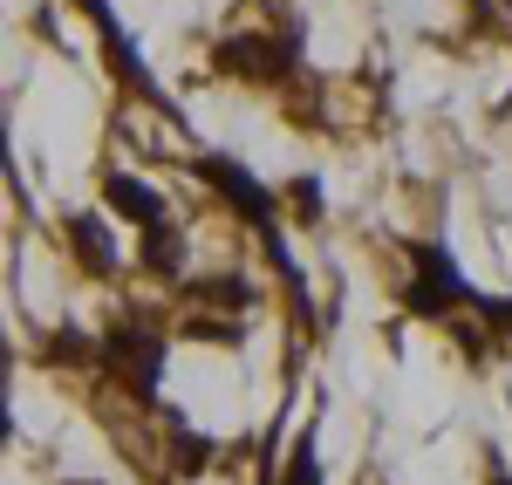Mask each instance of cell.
<instances>
[{"label": "cell", "mask_w": 512, "mask_h": 485, "mask_svg": "<svg viewBox=\"0 0 512 485\" xmlns=\"http://www.w3.org/2000/svg\"><path fill=\"white\" fill-rule=\"evenodd\" d=\"M410 260H417V287H410V308H417V315H437V308H451V301H472V287L458 281V267H451L444 246H417Z\"/></svg>", "instance_id": "1"}, {"label": "cell", "mask_w": 512, "mask_h": 485, "mask_svg": "<svg viewBox=\"0 0 512 485\" xmlns=\"http://www.w3.org/2000/svg\"><path fill=\"white\" fill-rule=\"evenodd\" d=\"M233 76H253V82H280L287 69H294V48H280V41H267V35H239V41H226V55H219Z\"/></svg>", "instance_id": "2"}, {"label": "cell", "mask_w": 512, "mask_h": 485, "mask_svg": "<svg viewBox=\"0 0 512 485\" xmlns=\"http://www.w3.org/2000/svg\"><path fill=\"white\" fill-rule=\"evenodd\" d=\"M158 356H164V342H158V335H137L130 322H123L117 335H110V363H117L123 376H130V383L144 390V397H151V376H158Z\"/></svg>", "instance_id": "3"}, {"label": "cell", "mask_w": 512, "mask_h": 485, "mask_svg": "<svg viewBox=\"0 0 512 485\" xmlns=\"http://www.w3.org/2000/svg\"><path fill=\"white\" fill-rule=\"evenodd\" d=\"M103 199L117 205L123 219H137L144 233H158V226H164V199L151 192V185H137V178H123V171L110 178V185H103Z\"/></svg>", "instance_id": "4"}, {"label": "cell", "mask_w": 512, "mask_h": 485, "mask_svg": "<svg viewBox=\"0 0 512 485\" xmlns=\"http://www.w3.org/2000/svg\"><path fill=\"white\" fill-rule=\"evenodd\" d=\"M69 246L96 260V274H117V246H110V233H103V219H96V212L69 219Z\"/></svg>", "instance_id": "5"}, {"label": "cell", "mask_w": 512, "mask_h": 485, "mask_svg": "<svg viewBox=\"0 0 512 485\" xmlns=\"http://www.w3.org/2000/svg\"><path fill=\"white\" fill-rule=\"evenodd\" d=\"M287 485H315V438H301L294 465H287Z\"/></svg>", "instance_id": "6"}, {"label": "cell", "mask_w": 512, "mask_h": 485, "mask_svg": "<svg viewBox=\"0 0 512 485\" xmlns=\"http://www.w3.org/2000/svg\"><path fill=\"white\" fill-rule=\"evenodd\" d=\"M499 485H512V479H499Z\"/></svg>", "instance_id": "7"}]
</instances>
